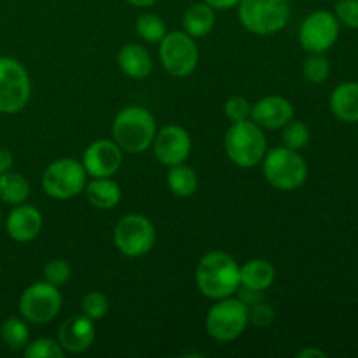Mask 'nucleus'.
Returning <instances> with one entry per match:
<instances>
[{"mask_svg":"<svg viewBox=\"0 0 358 358\" xmlns=\"http://www.w3.org/2000/svg\"><path fill=\"white\" fill-rule=\"evenodd\" d=\"M196 287L206 299L219 301L240 290V264L222 250L206 252L196 266Z\"/></svg>","mask_w":358,"mask_h":358,"instance_id":"nucleus-1","label":"nucleus"},{"mask_svg":"<svg viewBox=\"0 0 358 358\" xmlns=\"http://www.w3.org/2000/svg\"><path fill=\"white\" fill-rule=\"evenodd\" d=\"M156 117L140 105H129L117 112L112 122V140L122 152L142 154L150 149L156 136Z\"/></svg>","mask_w":358,"mask_h":358,"instance_id":"nucleus-2","label":"nucleus"},{"mask_svg":"<svg viewBox=\"0 0 358 358\" xmlns=\"http://www.w3.org/2000/svg\"><path fill=\"white\" fill-rule=\"evenodd\" d=\"M224 149L227 157L236 166L255 168L262 163L268 152V140L264 129L252 119L241 122H231L224 136Z\"/></svg>","mask_w":358,"mask_h":358,"instance_id":"nucleus-3","label":"nucleus"},{"mask_svg":"<svg viewBox=\"0 0 358 358\" xmlns=\"http://www.w3.org/2000/svg\"><path fill=\"white\" fill-rule=\"evenodd\" d=\"M262 173L268 184L276 191H296L308 180V163L299 150L289 147H275L262 159Z\"/></svg>","mask_w":358,"mask_h":358,"instance_id":"nucleus-4","label":"nucleus"},{"mask_svg":"<svg viewBox=\"0 0 358 358\" xmlns=\"http://www.w3.org/2000/svg\"><path fill=\"white\" fill-rule=\"evenodd\" d=\"M238 17L245 30L254 35H273L282 31L290 20L289 0H241Z\"/></svg>","mask_w":358,"mask_h":358,"instance_id":"nucleus-5","label":"nucleus"},{"mask_svg":"<svg viewBox=\"0 0 358 358\" xmlns=\"http://www.w3.org/2000/svg\"><path fill=\"white\" fill-rule=\"evenodd\" d=\"M206 332L219 343H231L240 338L248 327V306L241 299L224 297L215 301L206 313Z\"/></svg>","mask_w":358,"mask_h":358,"instance_id":"nucleus-6","label":"nucleus"},{"mask_svg":"<svg viewBox=\"0 0 358 358\" xmlns=\"http://www.w3.org/2000/svg\"><path fill=\"white\" fill-rule=\"evenodd\" d=\"M42 189L52 199H72L84 192L87 184V173L83 163L73 157L55 159L42 173Z\"/></svg>","mask_w":358,"mask_h":358,"instance_id":"nucleus-7","label":"nucleus"},{"mask_svg":"<svg viewBox=\"0 0 358 358\" xmlns=\"http://www.w3.org/2000/svg\"><path fill=\"white\" fill-rule=\"evenodd\" d=\"M156 243V227L142 213L121 217L114 227V245L128 259L143 257Z\"/></svg>","mask_w":358,"mask_h":358,"instance_id":"nucleus-8","label":"nucleus"},{"mask_svg":"<svg viewBox=\"0 0 358 358\" xmlns=\"http://www.w3.org/2000/svg\"><path fill=\"white\" fill-rule=\"evenodd\" d=\"M31 80L21 62L10 56L0 58V114H17L28 105Z\"/></svg>","mask_w":358,"mask_h":358,"instance_id":"nucleus-9","label":"nucleus"},{"mask_svg":"<svg viewBox=\"0 0 358 358\" xmlns=\"http://www.w3.org/2000/svg\"><path fill=\"white\" fill-rule=\"evenodd\" d=\"M62 306L63 297L59 287L51 285L45 280L28 285L21 292L20 303H17L20 317L34 325H45L55 320L62 311Z\"/></svg>","mask_w":358,"mask_h":358,"instance_id":"nucleus-10","label":"nucleus"},{"mask_svg":"<svg viewBox=\"0 0 358 358\" xmlns=\"http://www.w3.org/2000/svg\"><path fill=\"white\" fill-rule=\"evenodd\" d=\"M159 62L170 76L189 77L199 62L198 44L185 31H168L159 42Z\"/></svg>","mask_w":358,"mask_h":358,"instance_id":"nucleus-11","label":"nucleus"},{"mask_svg":"<svg viewBox=\"0 0 358 358\" xmlns=\"http://www.w3.org/2000/svg\"><path fill=\"white\" fill-rule=\"evenodd\" d=\"M339 34H341V24L334 13L318 9L304 17L297 37L301 48L310 55V52H327L338 42Z\"/></svg>","mask_w":358,"mask_h":358,"instance_id":"nucleus-12","label":"nucleus"},{"mask_svg":"<svg viewBox=\"0 0 358 358\" xmlns=\"http://www.w3.org/2000/svg\"><path fill=\"white\" fill-rule=\"evenodd\" d=\"M150 147H152L157 163L163 166H175L189 159L192 150V138L187 129L182 126L168 124L157 129Z\"/></svg>","mask_w":358,"mask_h":358,"instance_id":"nucleus-13","label":"nucleus"},{"mask_svg":"<svg viewBox=\"0 0 358 358\" xmlns=\"http://www.w3.org/2000/svg\"><path fill=\"white\" fill-rule=\"evenodd\" d=\"M122 156L124 152L114 140L98 138L86 147L80 163L87 177H114L122 166Z\"/></svg>","mask_w":358,"mask_h":358,"instance_id":"nucleus-14","label":"nucleus"},{"mask_svg":"<svg viewBox=\"0 0 358 358\" xmlns=\"http://www.w3.org/2000/svg\"><path fill=\"white\" fill-rule=\"evenodd\" d=\"M42 224H44V219H42L41 210L28 203H21L10 208L3 227L10 240L17 243H30L41 234Z\"/></svg>","mask_w":358,"mask_h":358,"instance_id":"nucleus-15","label":"nucleus"},{"mask_svg":"<svg viewBox=\"0 0 358 358\" xmlns=\"http://www.w3.org/2000/svg\"><path fill=\"white\" fill-rule=\"evenodd\" d=\"M296 115L292 101L280 94H269L252 103L250 119L262 129H282Z\"/></svg>","mask_w":358,"mask_h":358,"instance_id":"nucleus-16","label":"nucleus"},{"mask_svg":"<svg viewBox=\"0 0 358 358\" xmlns=\"http://www.w3.org/2000/svg\"><path fill=\"white\" fill-rule=\"evenodd\" d=\"M96 339V327L86 315H72L58 329V343L65 353H84Z\"/></svg>","mask_w":358,"mask_h":358,"instance_id":"nucleus-17","label":"nucleus"},{"mask_svg":"<svg viewBox=\"0 0 358 358\" xmlns=\"http://www.w3.org/2000/svg\"><path fill=\"white\" fill-rule=\"evenodd\" d=\"M329 107L341 122L358 124V83L346 80L338 84L329 98Z\"/></svg>","mask_w":358,"mask_h":358,"instance_id":"nucleus-18","label":"nucleus"},{"mask_svg":"<svg viewBox=\"0 0 358 358\" xmlns=\"http://www.w3.org/2000/svg\"><path fill=\"white\" fill-rule=\"evenodd\" d=\"M117 65L124 76L131 79H145L154 69L152 56L140 44H126L117 52Z\"/></svg>","mask_w":358,"mask_h":358,"instance_id":"nucleus-19","label":"nucleus"},{"mask_svg":"<svg viewBox=\"0 0 358 358\" xmlns=\"http://www.w3.org/2000/svg\"><path fill=\"white\" fill-rule=\"evenodd\" d=\"M276 280V269L266 259H250L240 266V289L266 292L273 287Z\"/></svg>","mask_w":358,"mask_h":358,"instance_id":"nucleus-20","label":"nucleus"},{"mask_svg":"<svg viewBox=\"0 0 358 358\" xmlns=\"http://www.w3.org/2000/svg\"><path fill=\"white\" fill-rule=\"evenodd\" d=\"M84 194L90 205L98 210L115 208L122 199L121 185L112 177H98L90 180L84 187Z\"/></svg>","mask_w":358,"mask_h":358,"instance_id":"nucleus-21","label":"nucleus"},{"mask_svg":"<svg viewBox=\"0 0 358 358\" xmlns=\"http://www.w3.org/2000/svg\"><path fill=\"white\" fill-rule=\"evenodd\" d=\"M182 23L185 34L191 35L192 38L206 37L215 27V9L206 2L192 3L185 9Z\"/></svg>","mask_w":358,"mask_h":358,"instance_id":"nucleus-22","label":"nucleus"},{"mask_svg":"<svg viewBox=\"0 0 358 358\" xmlns=\"http://www.w3.org/2000/svg\"><path fill=\"white\" fill-rule=\"evenodd\" d=\"M166 184L171 194L177 196V198H191L198 191L199 178L191 166L180 163L175 164V166H168Z\"/></svg>","mask_w":358,"mask_h":358,"instance_id":"nucleus-23","label":"nucleus"},{"mask_svg":"<svg viewBox=\"0 0 358 358\" xmlns=\"http://www.w3.org/2000/svg\"><path fill=\"white\" fill-rule=\"evenodd\" d=\"M28 198H30V182L23 175L13 170L0 173V201L16 206L27 203Z\"/></svg>","mask_w":358,"mask_h":358,"instance_id":"nucleus-24","label":"nucleus"},{"mask_svg":"<svg viewBox=\"0 0 358 358\" xmlns=\"http://www.w3.org/2000/svg\"><path fill=\"white\" fill-rule=\"evenodd\" d=\"M3 345L13 352H23L24 346L30 343V329L23 317H9L2 322L0 327Z\"/></svg>","mask_w":358,"mask_h":358,"instance_id":"nucleus-25","label":"nucleus"},{"mask_svg":"<svg viewBox=\"0 0 358 358\" xmlns=\"http://www.w3.org/2000/svg\"><path fill=\"white\" fill-rule=\"evenodd\" d=\"M135 30L142 41L149 44H159L161 38L168 34L166 23L161 16L152 13H143L136 17Z\"/></svg>","mask_w":358,"mask_h":358,"instance_id":"nucleus-26","label":"nucleus"},{"mask_svg":"<svg viewBox=\"0 0 358 358\" xmlns=\"http://www.w3.org/2000/svg\"><path fill=\"white\" fill-rule=\"evenodd\" d=\"M303 73L308 83L324 84L331 76V62L325 52H310L303 63Z\"/></svg>","mask_w":358,"mask_h":358,"instance_id":"nucleus-27","label":"nucleus"},{"mask_svg":"<svg viewBox=\"0 0 358 358\" xmlns=\"http://www.w3.org/2000/svg\"><path fill=\"white\" fill-rule=\"evenodd\" d=\"M283 131H282V140H283V145L289 147L292 150H303L304 147L310 143L311 138V133L310 128H308L304 122L301 121H290L283 126Z\"/></svg>","mask_w":358,"mask_h":358,"instance_id":"nucleus-28","label":"nucleus"},{"mask_svg":"<svg viewBox=\"0 0 358 358\" xmlns=\"http://www.w3.org/2000/svg\"><path fill=\"white\" fill-rule=\"evenodd\" d=\"M80 308H83V315H86L87 318H91L96 324V322L103 320L107 317L108 310H110V301L103 292L93 290V292H87L83 297Z\"/></svg>","mask_w":358,"mask_h":358,"instance_id":"nucleus-29","label":"nucleus"},{"mask_svg":"<svg viewBox=\"0 0 358 358\" xmlns=\"http://www.w3.org/2000/svg\"><path fill=\"white\" fill-rule=\"evenodd\" d=\"M23 355L27 358H63L65 357V350L55 339L38 338L24 346Z\"/></svg>","mask_w":358,"mask_h":358,"instance_id":"nucleus-30","label":"nucleus"},{"mask_svg":"<svg viewBox=\"0 0 358 358\" xmlns=\"http://www.w3.org/2000/svg\"><path fill=\"white\" fill-rule=\"evenodd\" d=\"M72 278V268L65 259H51L44 266V280L55 287H63Z\"/></svg>","mask_w":358,"mask_h":358,"instance_id":"nucleus-31","label":"nucleus"},{"mask_svg":"<svg viewBox=\"0 0 358 358\" xmlns=\"http://www.w3.org/2000/svg\"><path fill=\"white\" fill-rule=\"evenodd\" d=\"M224 112H226V117L231 122H241L250 119L252 114V103L245 96L240 94H234V96L227 98L226 103H224Z\"/></svg>","mask_w":358,"mask_h":358,"instance_id":"nucleus-32","label":"nucleus"},{"mask_svg":"<svg viewBox=\"0 0 358 358\" xmlns=\"http://www.w3.org/2000/svg\"><path fill=\"white\" fill-rule=\"evenodd\" d=\"M334 16L341 27L358 30V0H338L334 6Z\"/></svg>","mask_w":358,"mask_h":358,"instance_id":"nucleus-33","label":"nucleus"},{"mask_svg":"<svg viewBox=\"0 0 358 358\" xmlns=\"http://www.w3.org/2000/svg\"><path fill=\"white\" fill-rule=\"evenodd\" d=\"M275 320L276 311L271 304L257 301L248 306V324L255 325V327H269Z\"/></svg>","mask_w":358,"mask_h":358,"instance_id":"nucleus-34","label":"nucleus"},{"mask_svg":"<svg viewBox=\"0 0 358 358\" xmlns=\"http://www.w3.org/2000/svg\"><path fill=\"white\" fill-rule=\"evenodd\" d=\"M203 2H206L215 10H229L238 7V3H240L241 0H203Z\"/></svg>","mask_w":358,"mask_h":358,"instance_id":"nucleus-35","label":"nucleus"},{"mask_svg":"<svg viewBox=\"0 0 358 358\" xmlns=\"http://www.w3.org/2000/svg\"><path fill=\"white\" fill-rule=\"evenodd\" d=\"M13 164H14L13 152L7 149H0V173L13 170Z\"/></svg>","mask_w":358,"mask_h":358,"instance_id":"nucleus-36","label":"nucleus"},{"mask_svg":"<svg viewBox=\"0 0 358 358\" xmlns=\"http://www.w3.org/2000/svg\"><path fill=\"white\" fill-rule=\"evenodd\" d=\"M297 358H327V353L320 348H313V346H308V348L301 350L297 353Z\"/></svg>","mask_w":358,"mask_h":358,"instance_id":"nucleus-37","label":"nucleus"},{"mask_svg":"<svg viewBox=\"0 0 358 358\" xmlns=\"http://www.w3.org/2000/svg\"><path fill=\"white\" fill-rule=\"evenodd\" d=\"M126 2L131 3V6H135V7H142V9H143V7L154 6L157 0H126Z\"/></svg>","mask_w":358,"mask_h":358,"instance_id":"nucleus-38","label":"nucleus"},{"mask_svg":"<svg viewBox=\"0 0 358 358\" xmlns=\"http://www.w3.org/2000/svg\"><path fill=\"white\" fill-rule=\"evenodd\" d=\"M0 271H2V268H0Z\"/></svg>","mask_w":358,"mask_h":358,"instance_id":"nucleus-39","label":"nucleus"}]
</instances>
